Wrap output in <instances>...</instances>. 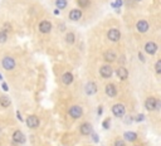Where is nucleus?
<instances>
[{"label":"nucleus","mask_w":161,"mask_h":146,"mask_svg":"<svg viewBox=\"0 0 161 146\" xmlns=\"http://www.w3.org/2000/svg\"><path fill=\"white\" fill-rule=\"evenodd\" d=\"M68 115L71 116L72 119L78 120V119H81V117L83 116V108H82L81 106H77V104H74V106H72L71 108L68 110Z\"/></svg>","instance_id":"nucleus-1"},{"label":"nucleus","mask_w":161,"mask_h":146,"mask_svg":"<svg viewBox=\"0 0 161 146\" xmlns=\"http://www.w3.org/2000/svg\"><path fill=\"white\" fill-rule=\"evenodd\" d=\"M112 113L115 117H124L126 113V107L122 103H115L112 106Z\"/></svg>","instance_id":"nucleus-2"},{"label":"nucleus","mask_w":161,"mask_h":146,"mask_svg":"<svg viewBox=\"0 0 161 146\" xmlns=\"http://www.w3.org/2000/svg\"><path fill=\"white\" fill-rule=\"evenodd\" d=\"M112 74H113V69L112 67L110 64H105V66H102V67L100 68V76L102 78H111L112 77Z\"/></svg>","instance_id":"nucleus-3"},{"label":"nucleus","mask_w":161,"mask_h":146,"mask_svg":"<svg viewBox=\"0 0 161 146\" xmlns=\"http://www.w3.org/2000/svg\"><path fill=\"white\" fill-rule=\"evenodd\" d=\"M107 38H108L111 42H118L120 38H121V31L116 28H111L107 31Z\"/></svg>","instance_id":"nucleus-4"},{"label":"nucleus","mask_w":161,"mask_h":146,"mask_svg":"<svg viewBox=\"0 0 161 146\" xmlns=\"http://www.w3.org/2000/svg\"><path fill=\"white\" fill-rule=\"evenodd\" d=\"M1 64L6 71H11V69L15 68V61L11 58V57H5V58L1 61Z\"/></svg>","instance_id":"nucleus-5"},{"label":"nucleus","mask_w":161,"mask_h":146,"mask_svg":"<svg viewBox=\"0 0 161 146\" xmlns=\"http://www.w3.org/2000/svg\"><path fill=\"white\" fill-rule=\"evenodd\" d=\"M52 30V23L48 20H43L39 23V31L43 34H48Z\"/></svg>","instance_id":"nucleus-6"},{"label":"nucleus","mask_w":161,"mask_h":146,"mask_svg":"<svg viewBox=\"0 0 161 146\" xmlns=\"http://www.w3.org/2000/svg\"><path fill=\"white\" fill-rule=\"evenodd\" d=\"M156 103H157V100L155 97L146 98V101H145V108H146L147 111H155L156 110Z\"/></svg>","instance_id":"nucleus-7"},{"label":"nucleus","mask_w":161,"mask_h":146,"mask_svg":"<svg viewBox=\"0 0 161 146\" xmlns=\"http://www.w3.org/2000/svg\"><path fill=\"white\" fill-rule=\"evenodd\" d=\"M39 119H38L37 116H34V115H30L29 117L27 119V126L29 129H37L38 126H39Z\"/></svg>","instance_id":"nucleus-8"},{"label":"nucleus","mask_w":161,"mask_h":146,"mask_svg":"<svg viewBox=\"0 0 161 146\" xmlns=\"http://www.w3.org/2000/svg\"><path fill=\"white\" fill-rule=\"evenodd\" d=\"M156 50H157V44L155 42H147L146 44H145V52L147 53V54H150V56H154L156 53Z\"/></svg>","instance_id":"nucleus-9"},{"label":"nucleus","mask_w":161,"mask_h":146,"mask_svg":"<svg viewBox=\"0 0 161 146\" xmlns=\"http://www.w3.org/2000/svg\"><path fill=\"white\" fill-rule=\"evenodd\" d=\"M105 93L107 94L108 97H116L117 96V88H116V86L113 84V83H108L106 86V88H105Z\"/></svg>","instance_id":"nucleus-10"},{"label":"nucleus","mask_w":161,"mask_h":146,"mask_svg":"<svg viewBox=\"0 0 161 146\" xmlns=\"http://www.w3.org/2000/svg\"><path fill=\"white\" fill-rule=\"evenodd\" d=\"M79 132L83 136L91 135V134H92V126H91V123L90 122H83L79 126Z\"/></svg>","instance_id":"nucleus-11"},{"label":"nucleus","mask_w":161,"mask_h":146,"mask_svg":"<svg viewBox=\"0 0 161 146\" xmlns=\"http://www.w3.org/2000/svg\"><path fill=\"white\" fill-rule=\"evenodd\" d=\"M150 28V24L147 20H138L136 23V29L140 31V33H146Z\"/></svg>","instance_id":"nucleus-12"},{"label":"nucleus","mask_w":161,"mask_h":146,"mask_svg":"<svg viewBox=\"0 0 161 146\" xmlns=\"http://www.w3.org/2000/svg\"><path fill=\"white\" fill-rule=\"evenodd\" d=\"M13 141L15 142V144H24L25 142V136L21 131H14V134H13Z\"/></svg>","instance_id":"nucleus-13"},{"label":"nucleus","mask_w":161,"mask_h":146,"mask_svg":"<svg viewBox=\"0 0 161 146\" xmlns=\"http://www.w3.org/2000/svg\"><path fill=\"white\" fill-rule=\"evenodd\" d=\"M97 84L94 83V82H88V83L86 84V87H84V91H86V93L88 94V96H92V94L97 93Z\"/></svg>","instance_id":"nucleus-14"},{"label":"nucleus","mask_w":161,"mask_h":146,"mask_svg":"<svg viewBox=\"0 0 161 146\" xmlns=\"http://www.w3.org/2000/svg\"><path fill=\"white\" fill-rule=\"evenodd\" d=\"M116 73H117V77L121 79V81H126V79L128 78V71L124 66H121V67H118L116 69Z\"/></svg>","instance_id":"nucleus-15"},{"label":"nucleus","mask_w":161,"mask_h":146,"mask_svg":"<svg viewBox=\"0 0 161 146\" xmlns=\"http://www.w3.org/2000/svg\"><path fill=\"white\" fill-rule=\"evenodd\" d=\"M82 10L81 9H73V10H71L69 11V14H68V17L71 20H73V21H77V20H79V19L82 18Z\"/></svg>","instance_id":"nucleus-16"},{"label":"nucleus","mask_w":161,"mask_h":146,"mask_svg":"<svg viewBox=\"0 0 161 146\" xmlns=\"http://www.w3.org/2000/svg\"><path fill=\"white\" fill-rule=\"evenodd\" d=\"M103 58H105L107 63H113L116 61V58H117V56H116V53L113 50H106L105 54H103Z\"/></svg>","instance_id":"nucleus-17"},{"label":"nucleus","mask_w":161,"mask_h":146,"mask_svg":"<svg viewBox=\"0 0 161 146\" xmlns=\"http://www.w3.org/2000/svg\"><path fill=\"white\" fill-rule=\"evenodd\" d=\"M73 73H71V72H65V73H63V76H62V82H63V84H65V86H69L73 82Z\"/></svg>","instance_id":"nucleus-18"},{"label":"nucleus","mask_w":161,"mask_h":146,"mask_svg":"<svg viewBox=\"0 0 161 146\" xmlns=\"http://www.w3.org/2000/svg\"><path fill=\"white\" fill-rule=\"evenodd\" d=\"M124 136H125L126 140H127V141H131V142H134V141L137 140V134H136V132H134V131H127V132H125Z\"/></svg>","instance_id":"nucleus-19"},{"label":"nucleus","mask_w":161,"mask_h":146,"mask_svg":"<svg viewBox=\"0 0 161 146\" xmlns=\"http://www.w3.org/2000/svg\"><path fill=\"white\" fill-rule=\"evenodd\" d=\"M65 42L68 44H74L75 42V35L73 31H68L67 34H65Z\"/></svg>","instance_id":"nucleus-20"},{"label":"nucleus","mask_w":161,"mask_h":146,"mask_svg":"<svg viewBox=\"0 0 161 146\" xmlns=\"http://www.w3.org/2000/svg\"><path fill=\"white\" fill-rule=\"evenodd\" d=\"M10 100H9V97L6 96H1L0 97V106L1 107H9L10 106Z\"/></svg>","instance_id":"nucleus-21"},{"label":"nucleus","mask_w":161,"mask_h":146,"mask_svg":"<svg viewBox=\"0 0 161 146\" xmlns=\"http://www.w3.org/2000/svg\"><path fill=\"white\" fill-rule=\"evenodd\" d=\"M55 6L58 8V10L59 9H64L65 6H67V0H55Z\"/></svg>","instance_id":"nucleus-22"},{"label":"nucleus","mask_w":161,"mask_h":146,"mask_svg":"<svg viewBox=\"0 0 161 146\" xmlns=\"http://www.w3.org/2000/svg\"><path fill=\"white\" fill-rule=\"evenodd\" d=\"M77 4L81 6V8H88L91 4L90 0H77Z\"/></svg>","instance_id":"nucleus-23"},{"label":"nucleus","mask_w":161,"mask_h":146,"mask_svg":"<svg viewBox=\"0 0 161 146\" xmlns=\"http://www.w3.org/2000/svg\"><path fill=\"white\" fill-rule=\"evenodd\" d=\"M155 72L157 74H161V59H159V61L155 63Z\"/></svg>","instance_id":"nucleus-24"},{"label":"nucleus","mask_w":161,"mask_h":146,"mask_svg":"<svg viewBox=\"0 0 161 146\" xmlns=\"http://www.w3.org/2000/svg\"><path fill=\"white\" fill-rule=\"evenodd\" d=\"M6 39H8L6 31H0V43H5Z\"/></svg>","instance_id":"nucleus-25"},{"label":"nucleus","mask_w":161,"mask_h":146,"mask_svg":"<svg viewBox=\"0 0 161 146\" xmlns=\"http://www.w3.org/2000/svg\"><path fill=\"white\" fill-rule=\"evenodd\" d=\"M113 146H126L125 141L121 140V139H117V140L115 141V144H113Z\"/></svg>","instance_id":"nucleus-26"},{"label":"nucleus","mask_w":161,"mask_h":146,"mask_svg":"<svg viewBox=\"0 0 161 146\" xmlns=\"http://www.w3.org/2000/svg\"><path fill=\"white\" fill-rule=\"evenodd\" d=\"M110 122H111V119H106L105 121H103V127H105L106 130L110 129Z\"/></svg>","instance_id":"nucleus-27"},{"label":"nucleus","mask_w":161,"mask_h":146,"mask_svg":"<svg viewBox=\"0 0 161 146\" xmlns=\"http://www.w3.org/2000/svg\"><path fill=\"white\" fill-rule=\"evenodd\" d=\"M121 5H122V0H116L115 4H112L113 8H118V6H121Z\"/></svg>","instance_id":"nucleus-28"},{"label":"nucleus","mask_w":161,"mask_h":146,"mask_svg":"<svg viewBox=\"0 0 161 146\" xmlns=\"http://www.w3.org/2000/svg\"><path fill=\"white\" fill-rule=\"evenodd\" d=\"M97 111H98V115L101 116V115H102V112H103V107L102 106H98V110H97Z\"/></svg>","instance_id":"nucleus-29"},{"label":"nucleus","mask_w":161,"mask_h":146,"mask_svg":"<svg viewBox=\"0 0 161 146\" xmlns=\"http://www.w3.org/2000/svg\"><path fill=\"white\" fill-rule=\"evenodd\" d=\"M161 108V101L157 100V103H156V110H160Z\"/></svg>","instance_id":"nucleus-30"},{"label":"nucleus","mask_w":161,"mask_h":146,"mask_svg":"<svg viewBox=\"0 0 161 146\" xmlns=\"http://www.w3.org/2000/svg\"><path fill=\"white\" fill-rule=\"evenodd\" d=\"M1 87H3V90H4V91H8V90H9V88H8V84H6V83H3Z\"/></svg>","instance_id":"nucleus-31"},{"label":"nucleus","mask_w":161,"mask_h":146,"mask_svg":"<svg viewBox=\"0 0 161 146\" xmlns=\"http://www.w3.org/2000/svg\"><path fill=\"white\" fill-rule=\"evenodd\" d=\"M138 58H140V59H141V61H142V62L145 61V58H144V56H142V54H141V53H138Z\"/></svg>","instance_id":"nucleus-32"},{"label":"nucleus","mask_w":161,"mask_h":146,"mask_svg":"<svg viewBox=\"0 0 161 146\" xmlns=\"http://www.w3.org/2000/svg\"><path fill=\"white\" fill-rule=\"evenodd\" d=\"M136 120H137V121H141V120H144V116H142V115L137 116V119H136Z\"/></svg>","instance_id":"nucleus-33"},{"label":"nucleus","mask_w":161,"mask_h":146,"mask_svg":"<svg viewBox=\"0 0 161 146\" xmlns=\"http://www.w3.org/2000/svg\"><path fill=\"white\" fill-rule=\"evenodd\" d=\"M91 135H93V139H94V141H98V137H97V135H94V134H91Z\"/></svg>","instance_id":"nucleus-34"},{"label":"nucleus","mask_w":161,"mask_h":146,"mask_svg":"<svg viewBox=\"0 0 161 146\" xmlns=\"http://www.w3.org/2000/svg\"><path fill=\"white\" fill-rule=\"evenodd\" d=\"M54 14H55V15L59 14V10H58V9H55V10H54Z\"/></svg>","instance_id":"nucleus-35"},{"label":"nucleus","mask_w":161,"mask_h":146,"mask_svg":"<svg viewBox=\"0 0 161 146\" xmlns=\"http://www.w3.org/2000/svg\"><path fill=\"white\" fill-rule=\"evenodd\" d=\"M0 79H1V74H0Z\"/></svg>","instance_id":"nucleus-36"},{"label":"nucleus","mask_w":161,"mask_h":146,"mask_svg":"<svg viewBox=\"0 0 161 146\" xmlns=\"http://www.w3.org/2000/svg\"><path fill=\"white\" fill-rule=\"evenodd\" d=\"M137 1H141V0H137Z\"/></svg>","instance_id":"nucleus-37"}]
</instances>
